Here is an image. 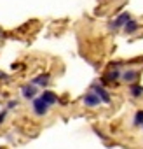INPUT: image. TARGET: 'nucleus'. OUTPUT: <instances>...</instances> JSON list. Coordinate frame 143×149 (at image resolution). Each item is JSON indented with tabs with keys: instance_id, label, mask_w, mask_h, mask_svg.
Masks as SVG:
<instances>
[{
	"instance_id": "4468645a",
	"label": "nucleus",
	"mask_w": 143,
	"mask_h": 149,
	"mask_svg": "<svg viewBox=\"0 0 143 149\" xmlns=\"http://www.w3.org/2000/svg\"><path fill=\"white\" fill-rule=\"evenodd\" d=\"M7 112H9L7 109H4V111H0V125H2V123H4V121L7 119Z\"/></svg>"
},
{
	"instance_id": "6e6552de",
	"label": "nucleus",
	"mask_w": 143,
	"mask_h": 149,
	"mask_svg": "<svg viewBox=\"0 0 143 149\" xmlns=\"http://www.w3.org/2000/svg\"><path fill=\"white\" fill-rule=\"evenodd\" d=\"M38 97H40V98H42L45 104H49L51 107H52L54 104H58V102H59V97H58L54 91H51V90H44V91H42Z\"/></svg>"
},
{
	"instance_id": "9b49d317",
	"label": "nucleus",
	"mask_w": 143,
	"mask_h": 149,
	"mask_svg": "<svg viewBox=\"0 0 143 149\" xmlns=\"http://www.w3.org/2000/svg\"><path fill=\"white\" fill-rule=\"evenodd\" d=\"M129 95H131L133 98H141V97H143V86L138 84V83L129 84Z\"/></svg>"
},
{
	"instance_id": "2eb2a0df",
	"label": "nucleus",
	"mask_w": 143,
	"mask_h": 149,
	"mask_svg": "<svg viewBox=\"0 0 143 149\" xmlns=\"http://www.w3.org/2000/svg\"><path fill=\"white\" fill-rule=\"evenodd\" d=\"M0 79H7V76H6V72H0Z\"/></svg>"
},
{
	"instance_id": "7ed1b4c3",
	"label": "nucleus",
	"mask_w": 143,
	"mask_h": 149,
	"mask_svg": "<svg viewBox=\"0 0 143 149\" xmlns=\"http://www.w3.org/2000/svg\"><path fill=\"white\" fill-rule=\"evenodd\" d=\"M120 70L117 68V67H112L110 70H107L105 74H103V77H101V84L105 86V84H113V83H117L119 79H120Z\"/></svg>"
},
{
	"instance_id": "ddd939ff",
	"label": "nucleus",
	"mask_w": 143,
	"mask_h": 149,
	"mask_svg": "<svg viewBox=\"0 0 143 149\" xmlns=\"http://www.w3.org/2000/svg\"><path fill=\"white\" fill-rule=\"evenodd\" d=\"M18 105H19V102H18V100H9V102H7V111H11V109H16Z\"/></svg>"
},
{
	"instance_id": "f8f14e48",
	"label": "nucleus",
	"mask_w": 143,
	"mask_h": 149,
	"mask_svg": "<svg viewBox=\"0 0 143 149\" xmlns=\"http://www.w3.org/2000/svg\"><path fill=\"white\" fill-rule=\"evenodd\" d=\"M133 126H134V128L143 126V109H138V111L134 112V116H133Z\"/></svg>"
},
{
	"instance_id": "f257e3e1",
	"label": "nucleus",
	"mask_w": 143,
	"mask_h": 149,
	"mask_svg": "<svg viewBox=\"0 0 143 149\" xmlns=\"http://www.w3.org/2000/svg\"><path fill=\"white\" fill-rule=\"evenodd\" d=\"M49 109H51V105L45 104L40 97H37V98L32 100V111H33V114H35L37 118H44V116H47Z\"/></svg>"
},
{
	"instance_id": "9d476101",
	"label": "nucleus",
	"mask_w": 143,
	"mask_h": 149,
	"mask_svg": "<svg viewBox=\"0 0 143 149\" xmlns=\"http://www.w3.org/2000/svg\"><path fill=\"white\" fill-rule=\"evenodd\" d=\"M138 28H140V23L136 21V19H129L126 25H124V28H122V32L126 33V35H133V33H136L138 32Z\"/></svg>"
},
{
	"instance_id": "1a4fd4ad",
	"label": "nucleus",
	"mask_w": 143,
	"mask_h": 149,
	"mask_svg": "<svg viewBox=\"0 0 143 149\" xmlns=\"http://www.w3.org/2000/svg\"><path fill=\"white\" fill-rule=\"evenodd\" d=\"M30 83L35 84V86H38V88H45V86H49V83H51V74H40V76L33 77Z\"/></svg>"
},
{
	"instance_id": "39448f33",
	"label": "nucleus",
	"mask_w": 143,
	"mask_h": 149,
	"mask_svg": "<svg viewBox=\"0 0 143 149\" xmlns=\"http://www.w3.org/2000/svg\"><path fill=\"white\" fill-rule=\"evenodd\" d=\"M21 97L25 98V100H33V98H37L38 97V86H35V84H32V83H26V84H23L21 86Z\"/></svg>"
},
{
	"instance_id": "423d86ee",
	"label": "nucleus",
	"mask_w": 143,
	"mask_h": 149,
	"mask_svg": "<svg viewBox=\"0 0 143 149\" xmlns=\"http://www.w3.org/2000/svg\"><path fill=\"white\" fill-rule=\"evenodd\" d=\"M131 18H133V16H131L129 13H122V14H119L113 21L108 23V30H113V32H115V30H119V28H124V25H126Z\"/></svg>"
},
{
	"instance_id": "a211bd4d",
	"label": "nucleus",
	"mask_w": 143,
	"mask_h": 149,
	"mask_svg": "<svg viewBox=\"0 0 143 149\" xmlns=\"http://www.w3.org/2000/svg\"><path fill=\"white\" fill-rule=\"evenodd\" d=\"M141 128H143V126H141Z\"/></svg>"
},
{
	"instance_id": "20e7f679",
	"label": "nucleus",
	"mask_w": 143,
	"mask_h": 149,
	"mask_svg": "<svg viewBox=\"0 0 143 149\" xmlns=\"http://www.w3.org/2000/svg\"><path fill=\"white\" fill-rule=\"evenodd\" d=\"M91 90L100 97V100H101V104H107V105H110L112 104V97H110V93L107 91V88L101 84V83H96V84H93L91 86Z\"/></svg>"
},
{
	"instance_id": "f3484780",
	"label": "nucleus",
	"mask_w": 143,
	"mask_h": 149,
	"mask_svg": "<svg viewBox=\"0 0 143 149\" xmlns=\"http://www.w3.org/2000/svg\"><path fill=\"white\" fill-rule=\"evenodd\" d=\"M0 149H6V147H2V146H0Z\"/></svg>"
},
{
	"instance_id": "f03ea898",
	"label": "nucleus",
	"mask_w": 143,
	"mask_h": 149,
	"mask_svg": "<svg viewBox=\"0 0 143 149\" xmlns=\"http://www.w3.org/2000/svg\"><path fill=\"white\" fill-rule=\"evenodd\" d=\"M82 105L87 107V109H96V107L101 105V100H100V97L91 90V91H87V93L82 97Z\"/></svg>"
},
{
	"instance_id": "0eeeda50",
	"label": "nucleus",
	"mask_w": 143,
	"mask_h": 149,
	"mask_svg": "<svg viewBox=\"0 0 143 149\" xmlns=\"http://www.w3.org/2000/svg\"><path fill=\"white\" fill-rule=\"evenodd\" d=\"M138 77H140V70H138V68H126V70H122V74H120V79H122L126 84L136 83Z\"/></svg>"
},
{
	"instance_id": "dca6fc26",
	"label": "nucleus",
	"mask_w": 143,
	"mask_h": 149,
	"mask_svg": "<svg viewBox=\"0 0 143 149\" xmlns=\"http://www.w3.org/2000/svg\"><path fill=\"white\" fill-rule=\"evenodd\" d=\"M2 37H4V30H2V28H0V39H2Z\"/></svg>"
}]
</instances>
